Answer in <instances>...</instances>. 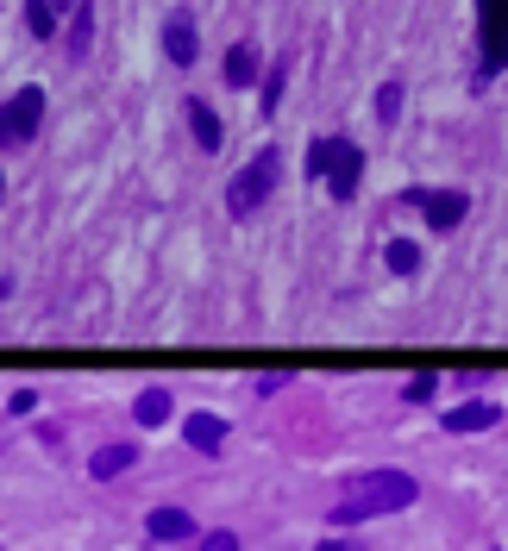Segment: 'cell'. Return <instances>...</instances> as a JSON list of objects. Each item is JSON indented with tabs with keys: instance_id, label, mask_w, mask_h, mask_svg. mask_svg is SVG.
Segmentation results:
<instances>
[{
	"instance_id": "11",
	"label": "cell",
	"mask_w": 508,
	"mask_h": 551,
	"mask_svg": "<svg viewBox=\"0 0 508 551\" xmlns=\"http://www.w3.org/2000/svg\"><path fill=\"white\" fill-rule=\"evenodd\" d=\"M189 126H195V145L201 151H220V119H214V107H207V101H189Z\"/></svg>"
},
{
	"instance_id": "5",
	"label": "cell",
	"mask_w": 508,
	"mask_h": 551,
	"mask_svg": "<svg viewBox=\"0 0 508 551\" xmlns=\"http://www.w3.org/2000/svg\"><path fill=\"white\" fill-rule=\"evenodd\" d=\"M414 207L427 213L433 232H458V220H465V195L458 188H414Z\"/></svg>"
},
{
	"instance_id": "2",
	"label": "cell",
	"mask_w": 508,
	"mask_h": 551,
	"mask_svg": "<svg viewBox=\"0 0 508 551\" xmlns=\"http://www.w3.org/2000/svg\"><path fill=\"white\" fill-rule=\"evenodd\" d=\"M276 170H283V157H276V151L264 145V151H258V157H251L245 170L233 176V188H226V213H233V220H251V213H258V207L270 201Z\"/></svg>"
},
{
	"instance_id": "8",
	"label": "cell",
	"mask_w": 508,
	"mask_h": 551,
	"mask_svg": "<svg viewBox=\"0 0 508 551\" xmlns=\"http://www.w3.org/2000/svg\"><path fill=\"white\" fill-rule=\"evenodd\" d=\"M496 420H502V407H496V401H458L452 414H446L452 433H490Z\"/></svg>"
},
{
	"instance_id": "15",
	"label": "cell",
	"mask_w": 508,
	"mask_h": 551,
	"mask_svg": "<svg viewBox=\"0 0 508 551\" xmlns=\"http://www.w3.org/2000/svg\"><path fill=\"white\" fill-rule=\"evenodd\" d=\"M132 414H138V426H164L170 420V395L164 389H145V395L132 401Z\"/></svg>"
},
{
	"instance_id": "18",
	"label": "cell",
	"mask_w": 508,
	"mask_h": 551,
	"mask_svg": "<svg viewBox=\"0 0 508 551\" xmlns=\"http://www.w3.org/2000/svg\"><path fill=\"white\" fill-rule=\"evenodd\" d=\"M396 113H402V82H383V88H377V119L389 126Z\"/></svg>"
},
{
	"instance_id": "14",
	"label": "cell",
	"mask_w": 508,
	"mask_h": 551,
	"mask_svg": "<svg viewBox=\"0 0 508 551\" xmlns=\"http://www.w3.org/2000/svg\"><path fill=\"white\" fill-rule=\"evenodd\" d=\"M189 533H195V520L182 514V508H157L151 514V539H170L176 545V539H189Z\"/></svg>"
},
{
	"instance_id": "7",
	"label": "cell",
	"mask_w": 508,
	"mask_h": 551,
	"mask_svg": "<svg viewBox=\"0 0 508 551\" xmlns=\"http://www.w3.org/2000/svg\"><path fill=\"white\" fill-rule=\"evenodd\" d=\"M164 51H170L176 69H189V63H195L201 38H195V19H189V13H170V19H164Z\"/></svg>"
},
{
	"instance_id": "6",
	"label": "cell",
	"mask_w": 508,
	"mask_h": 551,
	"mask_svg": "<svg viewBox=\"0 0 508 551\" xmlns=\"http://www.w3.org/2000/svg\"><path fill=\"white\" fill-rule=\"evenodd\" d=\"M358 176H364V151L352 145V138H333V163H327V188L339 201L358 195Z\"/></svg>"
},
{
	"instance_id": "10",
	"label": "cell",
	"mask_w": 508,
	"mask_h": 551,
	"mask_svg": "<svg viewBox=\"0 0 508 551\" xmlns=\"http://www.w3.org/2000/svg\"><path fill=\"white\" fill-rule=\"evenodd\" d=\"M189 445L195 451H220L226 445V420L220 414H189Z\"/></svg>"
},
{
	"instance_id": "3",
	"label": "cell",
	"mask_w": 508,
	"mask_h": 551,
	"mask_svg": "<svg viewBox=\"0 0 508 551\" xmlns=\"http://www.w3.org/2000/svg\"><path fill=\"white\" fill-rule=\"evenodd\" d=\"M38 119H44V94L38 88H19L7 107H0V151L7 145H26V138L38 132Z\"/></svg>"
},
{
	"instance_id": "4",
	"label": "cell",
	"mask_w": 508,
	"mask_h": 551,
	"mask_svg": "<svg viewBox=\"0 0 508 551\" xmlns=\"http://www.w3.org/2000/svg\"><path fill=\"white\" fill-rule=\"evenodd\" d=\"M477 32H483V76L508 63V0H477Z\"/></svg>"
},
{
	"instance_id": "17",
	"label": "cell",
	"mask_w": 508,
	"mask_h": 551,
	"mask_svg": "<svg viewBox=\"0 0 508 551\" xmlns=\"http://www.w3.org/2000/svg\"><path fill=\"white\" fill-rule=\"evenodd\" d=\"M383 263H389V270H396V276H414V270H421V251H414L408 238H396V245L383 251Z\"/></svg>"
},
{
	"instance_id": "9",
	"label": "cell",
	"mask_w": 508,
	"mask_h": 551,
	"mask_svg": "<svg viewBox=\"0 0 508 551\" xmlns=\"http://www.w3.org/2000/svg\"><path fill=\"white\" fill-rule=\"evenodd\" d=\"M76 7H82V0H32V7H26V32L32 38H57V19L76 13Z\"/></svg>"
},
{
	"instance_id": "20",
	"label": "cell",
	"mask_w": 508,
	"mask_h": 551,
	"mask_svg": "<svg viewBox=\"0 0 508 551\" xmlns=\"http://www.w3.org/2000/svg\"><path fill=\"white\" fill-rule=\"evenodd\" d=\"M201 551H239V539H233V533H207Z\"/></svg>"
},
{
	"instance_id": "19",
	"label": "cell",
	"mask_w": 508,
	"mask_h": 551,
	"mask_svg": "<svg viewBox=\"0 0 508 551\" xmlns=\"http://www.w3.org/2000/svg\"><path fill=\"white\" fill-rule=\"evenodd\" d=\"M433 389H440V376H414L408 382V401H433Z\"/></svg>"
},
{
	"instance_id": "12",
	"label": "cell",
	"mask_w": 508,
	"mask_h": 551,
	"mask_svg": "<svg viewBox=\"0 0 508 551\" xmlns=\"http://www.w3.org/2000/svg\"><path fill=\"white\" fill-rule=\"evenodd\" d=\"M132 458H138L132 445H101L95 458H88V470H95L101 483H113V476H120V470H132Z\"/></svg>"
},
{
	"instance_id": "16",
	"label": "cell",
	"mask_w": 508,
	"mask_h": 551,
	"mask_svg": "<svg viewBox=\"0 0 508 551\" xmlns=\"http://www.w3.org/2000/svg\"><path fill=\"white\" fill-rule=\"evenodd\" d=\"M88 44H95V7H76V19H69V57H88Z\"/></svg>"
},
{
	"instance_id": "21",
	"label": "cell",
	"mask_w": 508,
	"mask_h": 551,
	"mask_svg": "<svg viewBox=\"0 0 508 551\" xmlns=\"http://www.w3.org/2000/svg\"><path fill=\"white\" fill-rule=\"evenodd\" d=\"M0 201H7V182H0Z\"/></svg>"
},
{
	"instance_id": "13",
	"label": "cell",
	"mask_w": 508,
	"mask_h": 551,
	"mask_svg": "<svg viewBox=\"0 0 508 551\" xmlns=\"http://www.w3.org/2000/svg\"><path fill=\"white\" fill-rule=\"evenodd\" d=\"M226 82H233V88L258 82V51H251V44H233V51H226Z\"/></svg>"
},
{
	"instance_id": "1",
	"label": "cell",
	"mask_w": 508,
	"mask_h": 551,
	"mask_svg": "<svg viewBox=\"0 0 508 551\" xmlns=\"http://www.w3.org/2000/svg\"><path fill=\"white\" fill-rule=\"evenodd\" d=\"M414 501V476L402 470H371V476H358L352 495H345V508L333 514V526H358V520H371V514H396Z\"/></svg>"
}]
</instances>
